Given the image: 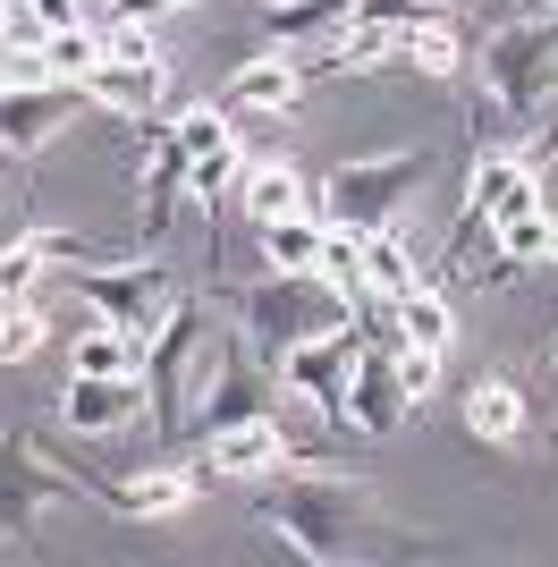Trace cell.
<instances>
[{
    "mask_svg": "<svg viewBox=\"0 0 558 567\" xmlns=\"http://www.w3.org/2000/svg\"><path fill=\"white\" fill-rule=\"evenodd\" d=\"M43 331H51V322L25 306V297H18V306H0V364H25V355L43 348Z\"/></svg>",
    "mask_w": 558,
    "mask_h": 567,
    "instance_id": "obj_33",
    "label": "cell"
},
{
    "mask_svg": "<svg viewBox=\"0 0 558 567\" xmlns=\"http://www.w3.org/2000/svg\"><path fill=\"white\" fill-rule=\"evenodd\" d=\"M237 322L279 355V348H297L304 331H322V322H348V306L313 271H262L255 288H237Z\"/></svg>",
    "mask_w": 558,
    "mask_h": 567,
    "instance_id": "obj_5",
    "label": "cell"
},
{
    "mask_svg": "<svg viewBox=\"0 0 558 567\" xmlns=\"http://www.w3.org/2000/svg\"><path fill=\"white\" fill-rule=\"evenodd\" d=\"M313 255H322V213L262 220V262H271V271H313Z\"/></svg>",
    "mask_w": 558,
    "mask_h": 567,
    "instance_id": "obj_24",
    "label": "cell"
},
{
    "mask_svg": "<svg viewBox=\"0 0 558 567\" xmlns=\"http://www.w3.org/2000/svg\"><path fill=\"white\" fill-rule=\"evenodd\" d=\"M262 534H279V543L297 550V559L313 567H339L364 550L372 534V483H355V474H288L271 499H262Z\"/></svg>",
    "mask_w": 558,
    "mask_h": 567,
    "instance_id": "obj_1",
    "label": "cell"
},
{
    "mask_svg": "<svg viewBox=\"0 0 558 567\" xmlns=\"http://www.w3.org/2000/svg\"><path fill=\"white\" fill-rule=\"evenodd\" d=\"M550 373H558V339H550Z\"/></svg>",
    "mask_w": 558,
    "mask_h": 567,
    "instance_id": "obj_39",
    "label": "cell"
},
{
    "mask_svg": "<svg viewBox=\"0 0 558 567\" xmlns=\"http://www.w3.org/2000/svg\"><path fill=\"white\" fill-rule=\"evenodd\" d=\"M76 85H85L93 111H111V118H153L162 85H169V60H93Z\"/></svg>",
    "mask_w": 558,
    "mask_h": 567,
    "instance_id": "obj_13",
    "label": "cell"
},
{
    "mask_svg": "<svg viewBox=\"0 0 558 567\" xmlns=\"http://www.w3.org/2000/svg\"><path fill=\"white\" fill-rule=\"evenodd\" d=\"M432 178V153H372V162H339L330 169V187L313 195V213H322V229H390V213L406 204V195Z\"/></svg>",
    "mask_w": 558,
    "mask_h": 567,
    "instance_id": "obj_4",
    "label": "cell"
},
{
    "mask_svg": "<svg viewBox=\"0 0 558 567\" xmlns=\"http://www.w3.org/2000/svg\"><path fill=\"white\" fill-rule=\"evenodd\" d=\"M550 85H558V9L550 18H525V25H499L483 43V102H474V118L534 127Z\"/></svg>",
    "mask_w": 558,
    "mask_h": 567,
    "instance_id": "obj_2",
    "label": "cell"
},
{
    "mask_svg": "<svg viewBox=\"0 0 558 567\" xmlns=\"http://www.w3.org/2000/svg\"><path fill=\"white\" fill-rule=\"evenodd\" d=\"M465 432H474V441H516V432H525L516 381H474V390H465Z\"/></svg>",
    "mask_w": 558,
    "mask_h": 567,
    "instance_id": "obj_22",
    "label": "cell"
},
{
    "mask_svg": "<svg viewBox=\"0 0 558 567\" xmlns=\"http://www.w3.org/2000/svg\"><path fill=\"white\" fill-rule=\"evenodd\" d=\"M271 466H288V432L271 415H237L211 432V474H271Z\"/></svg>",
    "mask_w": 558,
    "mask_h": 567,
    "instance_id": "obj_15",
    "label": "cell"
},
{
    "mask_svg": "<svg viewBox=\"0 0 558 567\" xmlns=\"http://www.w3.org/2000/svg\"><path fill=\"white\" fill-rule=\"evenodd\" d=\"M102 499H111L118 517H178L186 499H195V474L186 466H144V474H127V483H102Z\"/></svg>",
    "mask_w": 558,
    "mask_h": 567,
    "instance_id": "obj_17",
    "label": "cell"
},
{
    "mask_svg": "<svg viewBox=\"0 0 558 567\" xmlns=\"http://www.w3.org/2000/svg\"><path fill=\"white\" fill-rule=\"evenodd\" d=\"M0 169H9V162H0Z\"/></svg>",
    "mask_w": 558,
    "mask_h": 567,
    "instance_id": "obj_40",
    "label": "cell"
},
{
    "mask_svg": "<svg viewBox=\"0 0 558 567\" xmlns=\"http://www.w3.org/2000/svg\"><path fill=\"white\" fill-rule=\"evenodd\" d=\"M51 499H69V474H43L25 441H0V534L9 543L34 534V517H43Z\"/></svg>",
    "mask_w": 558,
    "mask_h": 567,
    "instance_id": "obj_12",
    "label": "cell"
},
{
    "mask_svg": "<svg viewBox=\"0 0 558 567\" xmlns=\"http://www.w3.org/2000/svg\"><path fill=\"white\" fill-rule=\"evenodd\" d=\"M525 204H550V195H541V178H534V162H525V153H483V162H474V178H465V213H457V237H448V246H465L474 229L525 213Z\"/></svg>",
    "mask_w": 558,
    "mask_h": 567,
    "instance_id": "obj_9",
    "label": "cell"
},
{
    "mask_svg": "<svg viewBox=\"0 0 558 567\" xmlns=\"http://www.w3.org/2000/svg\"><path fill=\"white\" fill-rule=\"evenodd\" d=\"M355 348H364V331L348 322H322V331H304L297 348H279V390H297V399H313L330 415V424H348V373H355Z\"/></svg>",
    "mask_w": 558,
    "mask_h": 567,
    "instance_id": "obj_7",
    "label": "cell"
},
{
    "mask_svg": "<svg viewBox=\"0 0 558 567\" xmlns=\"http://www.w3.org/2000/svg\"><path fill=\"white\" fill-rule=\"evenodd\" d=\"M220 364V331H211V313L195 297L169 306V322L153 331V355H144V373H153V432L178 441L186 432V399H195V373Z\"/></svg>",
    "mask_w": 558,
    "mask_h": 567,
    "instance_id": "obj_3",
    "label": "cell"
},
{
    "mask_svg": "<svg viewBox=\"0 0 558 567\" xmlns=\"http://www.w3.org/2000/svg\"><path fill=\"white\" fill-rule=\"evenodd\" d=\"M348 18H355V0H271V34L288 51H322Z\"/></svg>",
    "mask_w": 558,
    "mask_h": 567,
    "instance_id": "obj_19",
    "label": "cell"
},
{
    "mask_svg": "<svg viewBox=\"0 0 558 567\" xmlns=\"http://www.w3.org/2000/svg\"><path fill=\"white\" fill-rule=\"evenodd\" d=\"M0 94H9V51H0Z\"/></svg>",
    "mask_w": 558,
    "mask_h": 567,
    "instance_id": "obj_38",
    "label": "cell"
},
{
    "mask_svg": "<svg viewBox=\"0 0 558 567\" xmlns=\"http://www.w3.org/2000/svg\"><path fill=\"white\" fill-rule=\"evenodd\" d=\"M406 406L415 399H406V381H397V355L381 348V339H364V348H355V373H348V424L381 441V432L406 424Z\"/></svg>",
    "mask_w": 558,
    "mask_h": 567,
    "instance_id": "obj_10",
    "label": "cell"
},
{
    "mask_svg": "<svg viewBox=\"0 0 558 567\" xmlns=\"http://www.w3.org/2000/svg\"><path fill=\"white\" fill-rule=\"evenodd\" d=\"M34 18L43 25H85V0H34Z\"/></svg>",
    "mask_w": 558,
    "mask_h": 567,
    "instance_id": "obj_36",
    "label": "cell"
},
{
    "mask_svg": "<svg viewBox=\"0 0 558 567\" xmlns=\"http://www.w3.org/2000/svg\"><path fill=\"white\" fill-rule=\"evenodd\" d=\"M246 178V162H237V144H220V153H204V162H186V195L204 204V213H220V195Z\"/></svg>",
    "mask_w": 558,
    "mask_h": 567,
    "instance_id": "obj_30",
    "label": "cell"
},
{
    "mask_svg": "<svg viewBox=\"0 0 558 567\" xmlns=\"http://www.w3.org/2000/svg\"><path fill=\"white\" fill-rule=\"evenodd\" d=\"M237 204L255 213V229L262 220H288V213H313V195H304V178L288 162H255L246 178H237Z\"/></svg>",
    "mask_w": 558,
    "mask_h": 567,
    "instance_id": "obj_18",
    "label": "cell"
},
{
    "mask_svg": "<svg viewBox=\"0 0 558 567\" xmlns=\"http://www.w3.org/2000/svg\"><path fill=\"white\" fill-rule=\"evenodd\" d=\"M136 364H144V348L118 331V322H102V313H93L85 331H76V348H69V373H136Z\"/></svg>",
    "mask_w": 558,
    "mask_h": 567,
    "instance_id": "obj_23",
    "label": "cell"
},
{
    "mask_svg": "<svg viewBox=\"0 0 558 567\" xmlns=\"http://www.w3.org/2000/svg\"><path fill=\"white\" fill-rule=\"evenodd\" d=\"M76 102H85V85H69V76H51V85H9V94H0V162L43 153V144L76 118Z\"/></svg>",
    "mask_w": 558,
    "mask_h": 567,
    "instance_id": "obj_8",
    "label": "cell"
},
{
    "mask_svg": "<svg viewBox=\"0 0 558 567\" xmlns=\"http://www.w3.org/2000/svg\"><path fill=\"white\" fill-rule=\"evenodd\" d=\"M490 237H499V262H541L550 255V204H525V213H508V220H490Z\"/></svg>",
    "mask_w": 558,
    "mask_h": 567,
    "instance_id": "obj_28",
    "label": "cell"
},
{
    "mask_svg": "<svg viewBox=\"0 0 558 567\" xmlns=\"http://www.w3.org/2000/svg\"><path fill=\"white\" fill-rule=\"evenodd\" d=\"M144 406L136 373H69V424L76 432H118Z\"/></svg>",
    "mask_w": 558,
    "mask_h": 567,
    "instance_id": "obj_14",
    "label": "cell"
},
{
    "mask_svg": "<svg viewBox=\"0 0 558 567\" xmlns=\"http://www.w3.org/2000/svg\"><path fill=\"white\" fill-rule=\"evenodd\" d=\"M390 60H406V69H423V76H457V69H465V51H457V34H448V18H441V25H406Z\"/></svg>",
    "mask_w": 558,
    "mask_h": 567,
    "instance_id": "obj_27",
    "label": "cell"
},
{
    "mask_svg": "<svg viewBox=\"0 0 558 567\" xmlns=\"http://www.w3.org/2000/svg\"><path fill=\"white\" fill-rule=\"evenodd\" d=\"M397 355V381H406V399H432V390H441V348H415V339H406V348H390Z\"/></svg>",
    "mask_w": 558,
    "mask_h": 567,
    "instance_id": "obj_34",
    "label": "cell"
},
{
    "mask_svg": "<svg viewBox=\"0 0 558 567\" xmlns=\"http://www.w3.org/2000/svg\"><path fill=\"white\" fill-rule=\"evenodd\" d=\"M43 262H85V237L76 229H34L18 246H0V306H18L25 288L43 280Z\"/></svg>",
    "mask_w": 558,
    "mask_h": 567,
    "instance_id": "obj_16",
    "label": "cell"
},
{
    "mask_svg": "<svg viewBox=\"0 0 558 567\" xmlns=\"http://www.w3.org/2000/svg\"><path fill=\"white\" fill-rule=\"evenodd\" d=\"M304 76H322V51H262V60H246V69L229 76V94H220V111H288V102H297V85Z\"/></svg>",
    "mask_w": 558,
    "mask_h": 567,
    "instance_id": "obj_11",
    "label": "cell"
},
{
    "mask_svg": "<svg viewBox=\"0 0 558 567\" xmlns=\"http://www.w3.org/2000/svg\"><path fill=\"white\" fill-rule=\"evenodd\" d=\"M355 18L364 25H390V34H406V25H441L448 0H355Z\"/></svg>",
    "mask_w": 558,
    "mask_h": 567,
    "instance_id": "obj_32",
    "label": "cell"
},
{
    "mask_svg": "<svg viewBox=\"0 0 558 567\" xmlns=\"http://www.w3.org/2000/svg\"><path fill=\"white\" fill-rule=\"evenodd\" d=\"M169 9H186V0H111V18H144V25L169 18Z\"/></svg>",
    "mask_w": 558,
    "mask_h": 567,
    "instance_id": "obj_35",
    "label": "cell"
},
{
    "mask_svg": "<svg viewBox=\"0 0 558 567\" xmlns=\"http://www.w3.org/2000/svg\"><path fill=\"white\" fill-rule=\"evenodd\" d=\"M550 9H558V0H550Z\"/></svg>",
    "mask_w": 558,
    "mask_h": 567,
    "instance_id": "obj_41",
    "label": "cell"
},
{
    "mask_svg": "<svg viewBox=\"0 0 558 567\" xmlns=\"http://www.w3.org/2000/svg\"><path fill=\"white\" fill-rule=\"evenodd\" d=\"M364 288H381V297H406V288H415V255H406L397 229H364Z\"/></svg>",
    "mask_w": 558,
    "mask_h": 567,
    "instance_id": "obj_26",
    "label": "cell"
},
{
    "mask_svg": "<svg viewBox=\"0 0 558 567\" xmlns=\"http://www.w3.org/2000/svg\"><path fill=\"white\" fill-rule=\"evenodd\" d=\"M550 262H558V213H550Z\"/></svg>",
    "mask_w": 558,
    "mask_h": 567,
    "instance_id": "obj_37",
    "label": "cell"
},
{
    "mask_svg": "<svg viewBox=\"0 0 558 567\" xmlns=\"http://www.w3.org/2000/svg\"><path fill=\"white\" fill-rule=\"evenodd\" d=\"M169 136H178V153H186V162H204V153L237 144V127H229V111H220V102H204V111H186L178 127H169Z\"/></svg>",
    "mask_w": 558,
    "mask_h": 567,
    "instance_id": "obj_31",
    "label": "cell"
},
{
    "mask_svg": "<svg viewBox=\"0 0 558 567\" xmlns=\"http://www.w3.org/2000/svg\"><path fill=\"white\" fill-rule=\"evenodd\" d=\"M313 280L339 297L348 313H364V237L355 229H322V255H313Z\"/></svg>",
    "mask_w": 558,
    "mask_h": 567,
    "instance_id": "obj_21",
    "label": "cell"
},
{
    "mask_svg": "<svg viewBox=\"0 0 558 567\" xmlns=\"http://www.w3.org/2000/svg\"><path fill=\"white\" fill-rule=\"evenodd\" d=\"M43 60H51V76H69V85H76V76H85L93 69V60H102V25H51V34H43Z\"/></svg>",
    "mask_w": 558,
    "mask_h": 567,
    "instance_id": "obj_29",
    "label": "cell"
},
{
    "mask_svg": "<svg viewBox=\"0 0 558 567\" xmlns=\"http://www.w3.org/2000/svg\"><path fill=\"white\" fill-rule=\"evenodd\" d=\"M390 313H397V348L415 339V348H448V297L441 288H406V297H390Z\"/></svg>",
    "mask_w": 558,
    "mask_h": 567,
    "instance_id": "obj_25",
    "label": "cell"
},
{
    "mask_svg": "<svg viewBox=\"0 0 558 567\" xmlns=\"http://www.w3.org/2000/svg\"><path fill=\"white\" fill-rule=\"evenodd\" d=\"M76 306H93L102 322H118V331L144 348V339L169 322L178 288H169L162 262H76Z\"/></svg>",
    "mask_w": 558,
    "mask_h": 567,
    "instance_id": "obj_6",
    "label": "cell"
},
{
    "mask_svg": "<svg viewBox=\"0 0 558 567\" xmlns=\"http://www.w3.org/2000/svg\"><path fill=\"white\" fill-rule=\"evenodd\" d=\"M153 127V118H144ZM186 195V153H178V136L169 127H153V178H144V237L162 246V229H169V204Z\"/></svg>",
    "mask_w": 558,
    "mask_h": 567,
    "instance_id": "obj_20",
    "label": "cell"
}]
</instances>
